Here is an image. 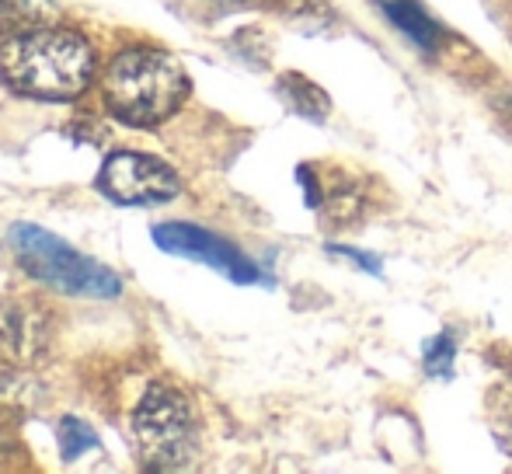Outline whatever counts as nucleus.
<instances>
[{"label":"nucleus","mask_w":512,"mask_h":474,"mask_svg":"<svg viewBox=\"0 0 512 474\" xmlns=\"http://www.w3.org/2000/svg\"><path fill=\"white\" fill-rule=\"evenodd\" d=\"M95 49L74 28H28L0 42V81L35 102H74L95 84Z\"/></svg>","instance_id":"1"},{"label":"nucleus","mask_w":512,"mask_h":474,"mask_svg":"<svg viewBox=\"0 0 512 474\" xmlns=\"http://www.w3.org/2000/svg\"><path fill=\"white\" fill-rule=\"evenodd\" d=\"M98 88L115 122L133 129H154L182 109L192 81L171 53L136 46L108 63Z\"/></svg>","instance_id":"2"},{"label":"nucleus","mask_w":512,"mask_h":474,"mask_svg":"<svg viewBox=\"0 0 512 474\" xmlns=\"http://www.w3.org/2000/svg\"><path fill=\"white\" fill-rule=\"evenodd\" d=\"M11 248L18 255L21 269L56 293L95 300H112L122 293V279L112 269H105L95 258L81 255L63 237H56L39 224H14Z\"/></svg>","instance_id":"3"},{"label":"nucleus","mask_w":512,"mask_h":474,"mask_svg":"<svg viewBox=\"0 0 512 474\" xmlns=\"http://www.w3.org/2000/svg\"><path fill=\"white\" fill-rule=\"evenodd\" d=\"M133 440L150 471H182L196 457V419L189 401L164 384H150L133 412Z\"/></svg>","instance_id":"4"},{"label":"nucleus","mask_w":512,"mask_h":474,"mask_svg":"<svg viewBox=\"0 0 512 474\" xmlns=\"http://www.w3.org/2000/svg\"><path fill=\"white\" fill-rule=\"evenodd\" d=\"M98 189L119 206H157L182 192V178L161 157L140 150H112L98 171Z\"/></svg>","instance_id":"5"},{"label":"nucleus","mask_w":512,"mask_h":474,"mask_svg":"<svg viewBox=\"0 0 512 474\" xmlns=\"http://www.w3.org/2000/svg\"><path fill=\"white\" fill-rule=\"evenodd\" d=\"M154 241L161 251L178 258H189V262H203L209 269L223 272L234 283H258L262 272L258 265L244 255L237 244H230L227 237L206 231L196 224H182V220H171V224H157L154 227Z\"/></svg>","instance_id":"6"},{"label":"nucleus","mask_w":512,"mask_h":474,"mask_svg":"<svg viewBox=\"0 0 512 474\" xmlns=\"http://www.w3.org/2000/svg\"><path fill=\"white\" fill-rule=\"evenodd\" d=\"M384 14L408 35L415 46L422 49H436L439 46V28L415 0H384Z\"/></svg>","instance_id":"7"},{"label":"nucleus","mask_w":512,"mask_h":474,"mask_svg":"<svg viewBox=\"0 0 512 474\" xmlns=\"http://www.w3.org/2000/svg\"><path fill=\"white\" fill-rule=\"evenodd\" d=\"M56 21L53 0H0V32H28Z\"/></svg>","instance_id":"8"},{"label":"nucleus","mask_w":512,"mask_h":474,"mask_svg":"<svg viewBox=\"0 0 512 474\" xmlns=\"http://www.w3.org/2000/svg\"><path fill=\"white\" fill-rule=\"evenodd\" d=\"M35 342L39 339H35V328L25 314L21 311L0 314V356H7L11 363H25L39 349Z\"/></svg>","instance_id":"9"},{"label":"nucleus","mask_w":512,"mask_h":474,"mask_svg":"<svg viewBox=\"0 0 512 474\" xmlns=\"http://www.w3.org/2000/svg\"><path fill=\"white\" fill-rule=\"evenodd\" d=\"M488 429H492L502 454L512 457V377L495 384L488 394Z\"/></svg>","instance_id":"10"},{"label":"nucleus","mask_w":512,"mask_h":474,"mask_svg":"<svg viewBox=\"0 0 512 474\" xmlns=\"http://www.w3.org/2000/svg\"><path fill=\"white\" fill-rule=\"evenodd\" d=\"M56 443H60L63 461H77V457H84L88 450L102 447V440H98L95 429H91L88 422L74 419V415H67V419L60 422V429H56Z\"/></svg>","instance_id":"11"},{"label":"nucleus","mask_w":512,"mask_h":474,"mask_svg":"<svg viewBox=\"0 0 512 474\" xmlns=\"http://www.w3.org/2000/svg\"><path fill=\"white\" fill-rule=\"evenodd\" d=\"M453 356H457V342H453L450 332L436 335V339L425 346V373H432V377H450L453 373Z\"/></svg>","instance_id":"12"},{"label":"nucleus","mask_w":512,"mask_h":474,"mask_svg":"<svg viewBox=\"0 0 512 474\" xmlns=\"http://www.w3.org/2000/svg\"><path fill=\"white\" fill-rule=\"evenodd\" d=\"M331 251H335V255H345V258H356L359 269H366V272H380L377 258L366 255V251H356V248H331Z\"/></svg>","instance_id":"13"},{"label":"nucleus","mask_w":512,"mask_h":474,"mask_svg":"<svg viewBox=\"0 0 512 474\" xmlns=\"http://www.w3.org/2000/svg\"><path fill=\"white\" fill-rule=\"evenodd\" d=\"M213 4H241V0H213Z\"/></svg>","instance_id":"14"}]
</instances>
